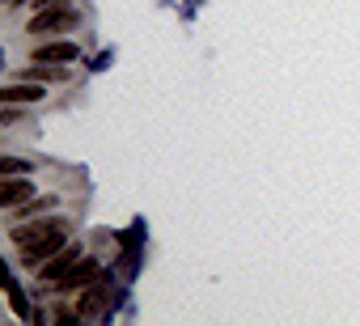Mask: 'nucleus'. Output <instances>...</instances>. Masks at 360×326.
<instances>
[{
  "label": "nucleus",
  "instance_id": "423d86ee",
  "mask_svg": "<svg viewBox=\"0 0 360 326\" xmlns=\"http://www.w3.org/2000/svg\"><path fill=\"white\" fill-rule=\"evenodd\" d=\"M26 200H34V178H22V174L0 178V208H5V212L26 204Z\"/></svg>",
  "mask_w": 360,
  "mask_h": 326
},
{
  "label": "nucleus",
  "instance_id": "6e6552de",
  "mask_svg": "<svg viewBox=\"0 0 360 326\" xmlns=\"http://www.w3.org/2000/svg\"><path fill=\"white\" fill-rule=\"evenodd\" d=\"M47 98V89L34 81L30 85V77L26 81H13V85H5V89H0V102H13V106H26V102H43Z\"/></svg>",
  "mask_w": 360,
  "mask_h": 326
},
{
  "label": "nucleus",
  "instance_id": "f257e3e1",
  "mask_svg": "<svg viewBox=\"0 0 360 326\" xmlns=\"http://www.w3.org/2000/svg\"><path fill=\"white\" fill-rule=\"evenodd\" d=\"M77 26V9L72 5H43L34 9V18L26 22V34L30 39H43V34H64Z\"/></svg>",
  "mask_w": 360,
  "mask_h": 326
},
{
  "label": "nucleus",
  "instance_id": "9d476101",
  "mask_svg": "<svg viewBox=\"0 0 360 326\" xmlns=\"http://www.w3.org/2000/svg\"><path fill=\"white\" fill-rule=\"evenodd\" d=\"M5 292H9V309H13V313H18L22 322H34V309H30V301H26V292L18 288V280H9V288H5Z\"/></svg>",
  "mask_w": 360,
  "mask_h": 326
},
{
  "label": "nucleus",
  "instance_id": "9b49d317",
  "mask_svg": "<svg viewBox=\"0 0 360 326\" xmlns=\"http://www.w3.org/2000/svg\"><path fill=\"white\" fill-rule=\"evenodd\" d=\"M47 208H56V200H51V195H43V200H30V208H26V212H13V216H39V212H47Z\"/></svg>",
  "mask_w": 360,
  "mask_h": 326
},
{
  "label": "nucleus",
  "instance_id": "20e7f679",
  "mask_svg": "<svg viewBox=\"0 0 360 326\" xmlns=\"http://www.w3.org/2000/svg\"><path fill=\"white\" fill-rule=\"evenodd\" d=\"M64 225H68L64 216H34V221H26V225H13V229H9V242H13V246H30V242L47 237V233H56V229H64Z\"/></svg>",
  "mask_w": 360,
  "mask_h": 326
},
{
  "label": "nucleus",
  "instance_id": "ddd939ff",
  "mask_svg": "<svg viewBox=\"0 0 360 326\" xmlns=\"http://www.w3.org/2000/svg\"><path fill=\"white\" fill-rule=\"evenodd\" d=\"M34 5H39V9H43V5H56V0H34Z\"/></svg>",
  "mask_w": 360,
  "mask_h": 326
},
{
  "label": "nucleus",
  "instance_id": "39448f33",
  "mask_svg": "<svg viewBox=\"0 0 360 326\" xmlns=\"http://www.w3.org/2000/svg\"><path fill=\"white\" fill-rule=\"evenodd\" d=\"M94 280H98V259H89V254H85V259H81V263L64 275V280H56V284H51V292H56V296H68V292L89 288Z\"/></svg>",
  "mask_w": 360,
  "mask_h": 326
},
{
  "label": "nucleus",
  "instance_id": "0eeeda50",
  "mask_svg": "<svg viewBox=\"0 0 360 326\" xmlns=\"http://www.w3.org/2000/svg\"><path fill=\"white\" fill-rule=\"evenodd\" d=\"M77 56H81V47L68 43V39H60V43H39V47H34V64H72Z\"/></svg>",
  "mask_w": 360,
  "mask_h": 326
},
{
  "label": "nucleus",
  "instance_id": "7ed1b4c3",
  "mask_svg": "<svg viewBox=\"0 0 360 326\" xmlns=\"http://www.w3.org/2000/svg\"><path fill=\"white\" fill-rule=\"evenodd\" d=\"M81 259H85V250H81L77 242H68L60 254H51V259L39 267V284H47V288H51V284H56V280H64V275H68V271H72Z\"/></svg>",
  "mask_w": 360,
  "mask_h": 326
},
{
  "label": "nucleus",
  "instance_id": "4468645a",
  "mask_svg": "<svg viewBox=\"0 0 360 326\" xmlns=\"http://www.w3.org/2000/svg\"><path fill=\"white\" fill-rule=\"evenodd\" d=\"M9 5H22V0H9Z\"/></svg>",
  "mask_w": 360,
  "mask_h": 326
},
{
  "label": "nucleus",
  "instance_id": "f03ea898",
  "mask_svg": "<svg viewBox=\"0 0 360 326\" xmlns=\"http://www.w3.org/2000/svg\"><path fill=\"white\" fill-rule=\"evenodd\" d=\"M64 246H68V225L56 229V233H47V237H39V242H30V246H18V259H22V267H43Z\"/></svg>",
  "mask_w": 360,
  "mask_h": 326
},
{
  "label": "nucleus",
  "instance_id": "1a4fd4ad",
  "mask_svg": "<svg viewBox=\"0 0 360 326\" xmlns=\"http://www.w3.org/2000/svg\"><path fill=\"white\" fill-rule=\"evenodd\" d=\"M106 292H110V288H106L102 280H94V284H89V288L81 292V301H77V309H81V318H98V313L106 309Z\"/></svg>",
  "mask_w": 360,
  "mask_h": 326
},
{
  "label": "nucleus",
  "instance_id": "f8f14e48",
  "mask_svg": "<svg viewBox=\"0 0 360 326\" xmlns=\"http://www.w3.org/2000/svg\"><path fill=\"white\" fill-rule=\"evenodd\" d=\"M26 166H22V161L18 157H5V166H0V178H9V174H22Z\"/></svg>",
  "mask_w": 360,
  "mask_h": 326
}]
</instances>
